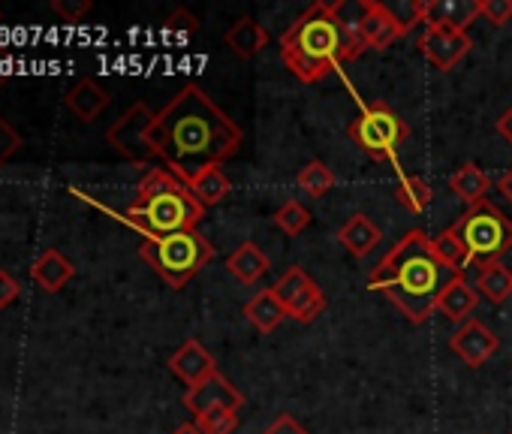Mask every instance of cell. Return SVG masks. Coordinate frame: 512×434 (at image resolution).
I'll list each match as a JSON object with an SVG mask.
<instances>
[{
	"label": "cell",
	"instance_id": "obj_1",
	"mask_svg": "<svg viewBox=\"0 0 512 434\" xmlns=\"http://www.w3.org/2000/svg\"><path fill=\"white\" fill-rule=\"evenodd\" d=\"M151 142L163 166L190 184L202 169L232 160L244 133L199 85H184L157 112Z\"/></svg>",
	"mask_w": 512,
	"mask_h": 434
},
{
	"label": "cell",
	"instance_id": "obj_2",
	"mask_svg": "<svg viewBox=\"0 0 512 434\" xmlns=\"http://www.w3.org/2000/svg\"><path fill=\"white\" fill-rule=\"evenodd\" d=\"M452 278L455 275L437 263L431 236L425 230H410L374 266L368 290L383 293L413 326H422L437 311V299Z\"/></svg>",
	"mask_w": 512,
	"mask_h": 434
},
{
	"label": "cell",
	"instance_id": "obj_3",
	"mask_svg": "<svg viewBox=\"0 0 512 434\" xmlns=\"http://www.w3.org/2000/svg\"><path fill=\"white\" fill-rule=\"evenodd\" d=\"M281 58L299 82L314 85L341 64L356 61L359 49L338 16V7L317 0L281 34Z\"/></svg>",
	"mask_w": 512,
	"mask_h": 434
},
{
	"label": "cell",
	"instance_id": "obj_4",
	"mask_svg": "<svg viewBox=\"0 0 512 434\" xmlns=\"http://www.w3.org/2000/svg\"><path fill=\"white\" fill-rule=\"evenodd\" d=\"M127 224H133L145 239H166L175 233L196 230L205 217V208L172 169L157 166L136 187V202L124 211Z\"/></svg>",
	"mask_w": 512,
	"mask_h": 434
},
{
	"label": "cell",
	"instance_id": "obj_5",
	"mask_svg": "<svg viewBox=\"0 0 512 434\" xmlns=\"http://www.w3.org/2000/svg\"><path fill=\"white\" fill-rule=\"evenodd\" d=\"M139 257L172 290H181L190 278H196L214 260V245L196 230H187V233H175L166 239H145L139 245Z\"/></svg>",
	"mask_w": 512,
	"mask_h": 434
},
{
	"label": "cell",
	"instance_id": "obj_6",
	"mask_svg": "<svg viewBox=\"0 0 512 434\" xmlns=\"http://www.w3.org/2000/svg\"><path fill=\"white\" fill-rule=\"evenodd\" d=\"M452 230L461 236L470 266H479V269L500 263V257L512 248V221L491 199L470 205L452 224Z\"/></svg>",
	"mask_w": 512,
	"mask_h": 434
},
{
	"label": "cell",
	"instance_id": "obj_7",
	"mask_svg": "<svg viewBox=\"0 0 512 434\" xmlns=\"http://www.w3.org/2000/svg\"><path fill=\"white\" fill-rule=\"evenodd\" d=\"M347 136L359 151H365L374 163H392L401 151V145L410 139L407 121L389 109L386 103H371L365 112L347 127Z\"/></svg>",
	"mask_w": 512,
	"mask_h": 434
},
{
	"label": "cell",
	"instance_id": "obj_8",
	"mask_svg": "<svg viewBox=\"0 0 512 434\" xmlns=\"http://www.w3.org/2000/svg\"><path fill=\"white\" fill-rule=\"evenodd\" d=\"M338 16L353 40V46L359 49V55L365 49L374 52H386L392 43H398L407 28L395 19V13L389 10V4H377V0H353V4H335Z\"/></svg>",
	"mask_w": 512,
	"mask_h": 434
},
{
	"label": "cell",
	"instance_id": "obj_9",
	"mask_svg": "<svg viewBox=\"0 0 512 434\" xmlns=\"http://www.w3.org/2000/svg\"><path fill=\"white\" fill-rule=\"evenodd\" d=\"M157 121V112H151L145 103H133L109 130H106V139L109 145L127 157L130 163H148V160H157V151H154V142H151V127Z\"/></svg>",
	"mask_w": 512,
	"mask_h": 434
},
{
	"label": "cell",
	"instance_id": "obj_10",
	"mask_svg": "<svg viewBox=\"0 0 512 434\" xmlns=\"http://www.w3.org/2000/svg\"><path fill=\"white\" fill-rule=\"evenodd\" d=\"M272 290L284 302L287 317H293L296 323H314L326 311V305H329L323 290L317 287V281H311L302 266L287 269Z\"/></svg>",
	"mask_w": 512,
	"mask_h": 434
},
{
	"label": "cell",
	"instance_id": "obj_11",
	"mask_svg": "<svg viewBox=\"0 0 512 434\" xmlns=\"http://www.w3.org/2000/svg\"><path fill=\"white\" fill-rule=\"evenodd\" d=\"M416 49L425 55V61H428L431 67H437L440 73H449L455 64H461V61L467 58V52L473 49V40H470L467 31L431 25V28H425V34L416 40Z\"/></svg>",
	"mask_w": 512,
	"mask_h": 434
},
{
	"label": "cell",
	"instance_id": "obj_12",
	"mask_svg": "<svg viewBox=\"0 0 512 434\" xmlns=\"http://www.w3.org/2000/svg\"><path fill=\"white\" fill-rule=\"evenodd\" d=\"M449 350L467 365V368H479L485 365L497 350H500V338L479 320H467L464 326H458L449 335Z\"/></svg>",
	"mask_w": 512,
	"mask_h": 434
},
{
	"label": "cell",
	"instance_id": "obj_13",
	"mask_svg": "<svg viewBox=\"0 0 512 434\" xmlns=\"http://www.w3.org/2000/svg\"><path fill=\"white\" fill-rule=\"evenodd\" d=\"M184 407L193 416H202L214 407H229V410H241L244 407V395L232 386L229 377H223L220 371L208 374L205 380H199L196 386H190L184 392Z\"/></svg>",
	"mask_w": 512,
	"mask_h": 434
},
{
	"label": "cell",
	"instance_id": "obj_14",
	"mask_svg": "<svg viewBox=\"0 0 512 434\" xmlns=\"http://www.w3.org/2000/svg\"><path fill=\"white\" fill-rule=\"evenodd\" d=\"M482 16V0H425L422 25L467 31Z\"/></svg>",
	"mask_w": 512,
	"mask_h": 434
},
{
	"label": "cell",
	"instance_id": "obj_15",
	"mask_svg": "<svg viewBox=\"0 0 512 434\" xmlns=\"http://www.w3.org/2000/svg\"><path fill=\"white\" fill-rule=\"evenodd\" d=\"M169 371L190 389V386H196L199 380H205L208 374H214L217 371V365H214V356L196 341V338H187L172 356H169Z\"/></svg>",
	"mask_w": 512,
	"mask_h": 434
},
{
	"label": "cell",
	"instance_id": "obj_16",
	"mask_svg": "<svg viewBox=\"0 0 512 434\" xmlns=\"http://www.w3.org/2000/svg\"><path fill=\"white\" fill-rule=\"evenodd\" d=\"M476 302H479L476 287H473L464 275H455V278L443 287V293H440V299H437V311H440L449 323L464 326V323L470 320V314L476 311Z\"/></svg>",
	"mask_w": 512,
	"mask_h": 434
},
{
	"label": "cell",
	"instance_id": "obj_17",
	"mask_svg": "<svg viewBox=\"0 0 512 434\" xmlns=\"http://www.w3.org/2000/svg\"><path fill=\"white\" fill-rule=\"evenodd\" d=\"M223 43H226V49H229L238 61H253L256 55H260V52L269 46V31H266L260 22H256V19L241 16V19L226 31Z\"/></svg>",
	"mask_w": 512,
	"mask_h": 434
},
{
	"label": "cell",
	"instance_id": "obj_18",
	"mask_svg": "<svg viewBox=\"0 0 512 434\" xmlns=\"http://www.w3.org/2000/svg\"><path fill=\"white\" fill-rule=\"evenodd\" d=\"M76 275V266L58 251V248H49L37 257V263L31 266V281L46 290V293H58L64 290Z\"/></svg>",
	"mask_w": 512,
	"mask_h": 434
},
{
	"label": "cell",
	"instance_id": "obj_19",
	"mask_svg": "<svg viewBox=\"0 0 512 434\" xmlns=\"http://www.w3.org/2000/svg\"><path fill=\"white\" fill-rule=\"evenodd\" d=\"M494 187V181H491V175L479 166V163H473V160H467V163H461L452 175H449V190L470 208V205H476V202H482V199H488V190Z\"/></svg>",
	"mask_w": 512,
	"mask_h": 434
},
{
	"label": "cell",
	"instance_id": "obj_20",
	"mask_svg": "<svg viewBox=\"0 0 512 434\" xmlns=\"http://www.w3.org/2000/svg\"><path fill=\"white\" fill-rule=\"evenodd\" d=\"M269 257L260 251V245L256 242H244V245H238L229 257H226V269H229V275L238 281V284H256L260 281L266 272H269Z\"/></svg>",
	"mask_w": 512,
	"mask_h": 434
},
{
	"label": "cell",
	"instance_id": "obj_21",
	"mask_svg": "<svg viewBox=\"0 0 512 434\" xmlns=\"http://www.w3.org/2000/svg\"><path fill=\"white\" fill-rule=\"evenodd\" d=\"M380 239H383V233L368 214H353L350 221L338 230V242L359 260L368 257L380 245Z\"/></svg>",
	"mask_w": 512,
	"mask_h": 434
},
{
	"label": "cell",
	"instance_id": "obj_22",
	"mask_svg": "<svg viewBox=\"0 0 512 434\" xmlns=\"http://www.w3.org/2000/svg\"><path fill=\"white\" fill-rule=\"evenodd\" d=\"M244 317L260 329L263 335L275 332L284 320H287V308L284 302L275 296V290H260L250 302H244Z\"/></svg>",
	"mask_w": 512,
	"mask_h": 434
},
{
	"label": "cell",
	"instance_id": "obj_23",
	"mask_svg": "<svg viewBox=\"0 0 512 434\" xmlns=\"http://www.w3.org/2000/svg\"><path fill=\"white\" fill-rule=\"evenodd\" d=\"M109 106V94L94 82V79H82L79 85L70 88L67 94V109L79 118V121H97Z\"/></svg>",
	"mask_w": 512,
	"mask_h": 434
},
{
	"label": "cell",
	"instance_id": "obj_24",
	"mask_svg": "<svg viewBox=\"0 0 512 434\" xmlns=\"http://www.w3.org/2000/svg\"><path fill=\"white\" fill-rule=\"evenodd\" d=\"M431 251H434L437 263H440L446 272H452V275H464V269L470 266L467 248H464L461 236H458L452 227H446L443 233H437V236L431 239Z\"/></svg>",
	"mask_w": 512,
	"mask_h": 434
},
{
	"label": "cell",
	"instance_id": "obj_25",
	"mask_svg": "<svg viewBox=\"0 0 512 434\" xmlns=\"http://www.w3.org/2000/svg\"><path fill=\"white\" fill-rule=\"evenodd\" d=\"M190 190L202 208H211V205H220L232 193V181L226 178V172L220 166H208L190 181Z\"/></svg>",
	"mask_w": 512,
	"mask_h": 434
},
{
	"label": "cell",
	"instance_id": "obj_26",
	"mask_svg": "<svg viewBox=\"0 0 512 434\" xmlns=\"http://www.w3.org/2000/svg\"><path fill=\"white\" fill-rule=\"evenodd\" d=\"M473 287H476V293L485 296L488 302L503 305V302L512 296V272H509L506 266H500V263L485 266V269H479Z\"/></svg>",
	"mask_w": 512,
	"mask_h": 434
},
{
	"label": "cell",
	"instance_id": "obj_27",
	"mask_svg": "<svg viewBox=\"0 0 512 434\" xmlns=\"http://www.w3.org/2000/svg\"><path fill=\"white\" fill-rule=\"evenodd\" d=\"M431 196H434L431 193V184L422 175H398V181H395V199L407 211L422 214L431 205Z\"/></svg>",
	"mask_w": 512,
	"mask_h": 434
},
{
	"label": "cell",
	"instance_id": "obj_28",
	"mask_svg": "<svg viewBox=\"0 0 512 434\" xmlns=\"http://www.w3.org/2000/svg\"><path fill=\"white\" fill-rule=\"evenodd\" d=\"M296 184L311 196V199H323L332 187H335V172L323 163V160H311L299 175Z\"/></svg>",
	"mask_w": 512,
	"mask_h": 434
},
{
	"label": "cell",
	"instance_id": "obj_29",
	"mask_svg": "<svg viewBox=\"0 0 512 434\" xmlns=\"http://www.w3.org/2000/svg\"><path fill=\"white\" fill-rule=\"evenodd\" d=\"M275 227L287 236H302L311 227V211L299 199H290L275 211Z\"/></svg>",
	"mask_w": 512,
	"mask_h": 434
},
{
	"label": "cell",
	"instance_id": "obj_30",
	"mask_svg": "<svg viewBox=\"0 0 512 434\" xmlns=\"http://www.w3.org/2000/svg\"><path fill=\"white\" fill-rule=\"evenodd\" d=\"M196 425L202 428V434H232L238 428V410L214 407V410L196 416Z\"/></svg>",
	"mask_w": 512,
	"mask_h": 434
},
{
	"label": "cell",
	"instance_id": "obj_31",
	"mask_svg": "<svg viewBox=\"0 0 512 434\" xmlns=\"http://www.w3.org/2000/svg\"><path fill=\"white\" fill-rule=\"evenodd\" d=\"M19 148H22V136H19V130L0 115V166H4L7 160H13L16 154H19Z\"/></svg>",
	"mask_w": 512,
	"mask_h": 434
},
{
	"label": "cell",
	"instance_id": "obj_32",
	"mask_svg": "<svg viewBox=\"0 0 512 434\" xmlns=\"http://www.w3.org/2000/svg\"><path fill=\"white\" fill-rule=\"evenodd\" d=\"M52 10H55L67 25H76L82 16L91 13V0H52Z\"/></svg>",
	"mask_w": 512,
	"mask_h": 434
},
{
	"label": "cell",
	"instance_id": "obj_33",
	"mask_svg": "<svg viewBox=\"0 0 512 434\" xmlns=\"http://www.w3.org/2000/svg\"><path fill=\"white\" fill-rule=\"evenodd\" d=\"M482 19H488L494 28L509 25V19H512V0H482Z\"/></svg>",
	"mask_w": 512,
	"mask_h": 434
},
{
	"label": "cell",
	"instance_id": "obj_34",
	"mask_svg": "<svg viewBox=\"0 0 512 434\" xmlns=\"http://www.w3.org/2000/svg\"><path fill=\"white\" fill-rule=\"evenodd\" d=\"M166 31H169V34H178V37H190V34L199 31V19L190 16L187 10H175V13L166 19Z\"/></svg>",
	"mask_w": 512,
	"mask_h": 434
},
{
	"label": "cell",
	"instance_id": "obj_35",
	"mask_svg": "<svg viewBox=\"0 0 512 434\" xmlns=\"http://www.w3.org/2000/svg\"><path fill=\"white\" fill-rule=\"evenodd\" d=\"M19 296H22L19 281L7 269H0V308H10Z\"/></svg>",
	"mask_w": 512,
	"mask_h": 434
},
{
	"label": "cell",
	"instance_id": "obj_36",
	"mask_svg": "<svg viewBox=\"0 0 512 434\" xmlns=\"http://www.w3.org/2000/svg\"><path fill=\"white\" fill-rule=\"evenodd\" d=\"M263 434H308V428L296 419V416H290V413H281Z\"/></svg>",
	"mask_w": 512,
	"mask_h": 434
},
{
	"label": "cell",
	"instance_id": "obj_37",
	"mask_svg": "<svg viewBox=\"0 0 512 434\" xmlns=\"http://www.w3.org/2000/svg\"><path fill=\"white\" fill-rule=\"evenodd\" d=\"M497 133H500V139H503V142H509V145H512V106L497 118Z\"/></svg>",
	"mask_w": 512,
	"mask_h": 434
},
{
	"label": "cell",
	"instance_id": "obj_38",
	"mask_svg": "<svg viewBox=\"0 0 512 434\" xmlns=\"http://www.w3.org/2000/svg\"><path fill=\"white\" fill-rule=\"evenodd\" d=\"M494 187H497V190H500V193L509 199V205H512V166H509V169H506V172H503V175L494 181Z\"/></svg>",
	"mask_w": 512,
	"mask_h": 434
},
{
	"label": "cell",
	"instance_id": "obj_39",
	"mask_svg": "<svg viewBox=\"0 0 512 434\" xmlns=\"http://www.w3.org/2000/svg\"><path fill=\"white\" fill-rule=\"evenodd\" d=\"M172 434H202V428H199L196 422H184V425H178Z\"/></svg>",
	"mask_w": 512,
	"mask_h": 434
},
{
	"label": "cell",
	"instance_id": "obj_40",
	"mask_svg": "<svg viewBox=\"0 0 512 434\" xmlns=\"http://www.w3.org/2000/svg\"><path fill=\"white\" fill-rule=\"evenodd\" d=\"M509 434H512V431H509Z\"/></svg>",
	"mask_w": 512,
	"mask_h": 434
}]
</instances>
